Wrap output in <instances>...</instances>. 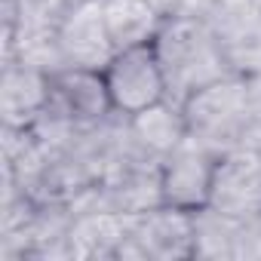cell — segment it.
<instances>
[{"mask_svg": "<svg viewBox=\"0 0 261 261\" xmlns=\"http://www.w3.org/2000/svg\"><path fill=\"white\" fill-rule=\"evenodd\" d=\"M154 53L166 77V98L175 105H185L203 86L230 77L215 31L178 13L169 16L157 31Z\"/></svg>", "mask_w": 261, "mask_h": 261, "instance_id": "1", "label": "cell"}, {"mask_svg": "<svg viewBox=\"0 0 261 261\" xmlns=\"http://www.w3.org/2000/svg\"><path fill=\"white\" fill-rule=\"evenodd\" d=\"M181 111L188 123V136L200 139L218 157L246 148L252 126V95L243 77L230 74L218 83L203 86L181 105Z\"/></svg>", "mask_w": 261, "mask_h": 261, "instance_id": "2", "label": "cell"}, {"mask_svg": "<svg viewBox=\"0 0 261 261\" xmlns=\"http://www.w3.org/2000/svg\"><path fill=\"white\" fill-rule=\"evenodd\" d=\"M197 255V215L175 206H154L126 215L120 258H191Z\"/></svg>", "mask_w": 261, "mask_h": 261, "instance_id": "3", "label": "cell"}, {"mask_svg": "<svg viewBox=\"0 0 261 261\" xmlns=\"http://www.w3.org/2000/svg\"><path fill=\"white\" fill-rule=\"evenodd\" d=\"M111 105L117 114L136 117L160 101H166V77L160 68V59L154 53V43L129 46L114 53V59L101 71Z\"/></svg>", "mask_w": 261, "mask_h": 261, "instance_id": "4", "label": "cell"}, {"mask_svg": "<svg viewBox=\"0 0 261 261\" xmlns=\"http://www.w3.org/2000/svg\"><path fill=\"white\" fill-rule=\"evenodd\" d=\"M111 114H114V105H111L101 71L65 68V71L53 74L49 101H46L43 117L65 123L71 129H86V126L101 123Z\"/></svg>", "mask_w": 261, "mask_h": 261, "instance_id": "5", "label": "cell"}, {"mask_svg": "<svg viewBox=\"0 0 261 261\" xmlns=\"http://www.w3.org/2000/svg\"><path fill=\"white\" fill-rule=\"evenodd\" d=\"M218 160L221 157L200 139L185 136V142L163 160V203L185 212H200L209 206Z\"/></svg>", "mask_w": 261, "mask_h": 261, "instance_id": "6", "label": "cell"}, {"mask_svg": "<svg viewBox=\"0 0 261 261\" xmlns=\"http://www.w3.org/2000/svg\"><path fill=\"white\" fill-rule=\"evenodd\" d=\"M209 209L233 218H252L261 212V154L255 148H237L218 160Z\"/></svg>", "mask_w": 261, "mask_h": 261, "instance_id": "7", "label": "cell"}, {"mask_svg": "<svg viewBox=\"0 0 261 261\" xmlns=\"http://www.w3.org/2000/svg\"><path fill=\"white\" fill-rule=\"evenodd\" d=\"M62 56L68 68H86V71H105V65L114 59V43L105 25V4L101 0H80L68 13L62 31H59Z\"/></svg>", "mask_w": 261, "mask_h": 261, "instance_id": "8", "label": "cell"}, {"mask_svg": "<svg viewBox=\"0 0 261 261\" xmlns=\"http://www.w3.org/2000/svg\"><path fill=\"white\" fill-rule=\"evenodd\" d=\"M49 83L53 74L25 65L19 59H10L4 68V83H0V111H4V123L13 129L31 126L49 101Z\"/></svg>", "mask_w": 261, "mask_h": 261, "instance_id": "9", "label": "cell"}, {"mask_svg": "<svg viewBox=\"0 0 261 261\" xmlns=\"http://www.w3.org/2000/svg\"><path fill=\"white\" fill-rule=\"evenodd\" d=\"M101 4H105V25L117 53L129 46L154 43L157 31L169 19L160 10H154L148 0H101Z\"/></svg>", "mask_w": 261, "mask_h": 261, "instance_id": "10", "label": "cell"}, {"mask_svg": "<svg viewBox=\"0 0 261 261\" xmlns=\"http://www.w3.org/2000/svg\"><path fill=\"white\" fill-rule=\"evenodd\" d=\"M129 129L133 139L139 142V148H145L148 154L166 160L188 136V123H185V111L175 101H160L136 117H129Z\"/></svg>", "mask_w": 261, "mask_h": 261, "instance_id": "11", "label": "cell"}, {"mask_svg": "<svg viewBox=\"0 0 261 261\" xmlns=\"http://www.w3.org/2000/svg\"><path fill=\"white\" fill-rule=\"evenodd\" d=\"M197 215V255L237 258L246 249V218H233L203 206Z\"/></svg>", "mask_w": 261, "mask_h": 261, "instance_id": "12", "label": "cell"}, {"mask_svg": "<svg viewBox=\"0 0 261 261\" xmlns=\"http://www.w3.org/2000/svg\"><path fill=\"white\" fill-rule=\"evenodd\" d=\"M215 37L224 49V62L233 77L249 80L261 74V19L255 16V10Z\"/></svg>", "mask_w": 261, "mask_h": 261, "instance_id": "13", "label": "cell"}, {"mask_svg": "<svg viewBox=\"0 0 261 261\" xmlns=\"http://www.w3.org/2000/svg\"><path fill=\"white\" fill-rule=\"evenodd\" d=\"M249 13H252V0H181L178 4V16L197 19L206 28H212L215 34L237 25Z\"/></svg>", "mask_w": 261, "mask_h": 261, "instance_id": "14", "label": "cell"}, {"mask_svg": "<svg viewBox=\"0 0 261 261\" xmlns=\"http://www.w3.org/2000/svg\"><path fill=\"white\" fill-rule=\"evenodd\" d=\"M148 4H151L154 10H160L163 16H175V13H178V4H181V0H148Z\"/></svg>", "mask_w": 261, "mask_h": 261, "instance_id": "15", "label": "cell"}, {"mask_svg": "<svg viewBox=\"0 0 261 261\" xmlns=\"http://www.w3.org/2000/svg\"><path fill=\"white\" fill-rule=\"evenodd\" d=\"M252 10H255V16L261 19V0H252Z\"/></svg>", "mask_w": 261, "mask_h": 261, "instance_id": "16", "label": "cell"}, {"mask_svg": "<svg viewBox=\"0 0 261 261\" xmlns=\"http://www.w3.org/2000/svg\"><path fill=\"white\" fill-rule=\"evenodd\" d=\"M258 154H261V148H258Z\"/></svg>", "mask_w": 261, "mask_h": 261, "instance_id": "17", "label": "cell"}]
</instances>
